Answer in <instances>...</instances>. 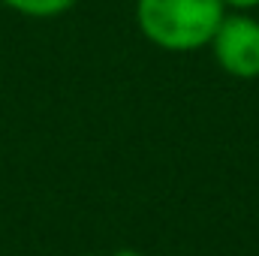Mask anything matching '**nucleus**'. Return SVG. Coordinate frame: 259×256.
Here are the masks:
<instances>
[{
	"instance_id": "423d86ee",
	"label": "nucleus",
	"mask_w": 259,
	"mask_h": 256,
	"mask_svg": "<svg viewBox=\"0 0 259 256\" xmlns=\"http://www.w3.org/2000/svg\"><path fill=\"white\" fill-rule=\"evenodd\" d=\"M84 256H97V253H84Z\"/></svg>"
},
{
	"instance_id": "39448f33",
	"label": "nucleus",
	"mask_w": 259,
	"mask_h": 256,
	"mask_svg": "<svg viewBox=\"0 0 259 256\" xmlns=\"http://www.w3.org/2000/svg\"><path fill=\"white\" fill-rule=\"evenodd\" d=\"M118 256H136V253H130V250H124V253H118Z\"/></svg>"
},
{
	"instance_id": "f257e3e1",
	"label": "nucleus",
	"mask_w": 259,
	"mask_h": 256,
	"mask_svg": "<svg viewBox=\"0 0 259 256\" xmlns=\"http://www.w3.org/2000/svg\"><path fill=\"white\" fill-rule=\"evenodd\" d=\"M223 15V0H136V24L142 36L166 52L205 49Z\"/></svg>"
},
{
	"instance_id": "7ed1b4c3",
	"label": "nucleus",
	"mask_w": 259,
	"mask_h": 256,
	"mask_svg": "<svg viewBox=\"0 0 259 256\" xmlns=\"http://www.w3.org/2000/svg\"><path fill=\"white\" fill-rule=\"evenodd\" d=\"M0 3L27 18H55L75 6V0H0Z\"/></svg>"
},
{
	"instance_id": "20e7f679",
	"label": "nucleus",
	"mask_w": 259,
	"mask_h": 256,
	"mask_svg": "<svg viewBox=\"0 0 259 256\" xmlns=\"http://www.w3.org/2000/svg\"><path fill=\"white\" fill-rule=\"evenodd\" d=\"M223 6H229L235 12H250V9L259 6V0H223Z\"/></svg>"
},
{
	"instance_id": "f03ea898",
	"label": "nucleus",
	"mask_w": 259,
	"mask_h": 256,
	"mask_svg": "<svg viewBox=\"0 0 259 256\" xmlns=\"http://www.w3.org/2000/svg\"><path fill=\"white\" fill-rule=\"evenodd\" d=\"M208 49L214 52V61L226 75L241 81L259 78V18L250 12L223 15Z\"/></svg>"
}]
</instances>
